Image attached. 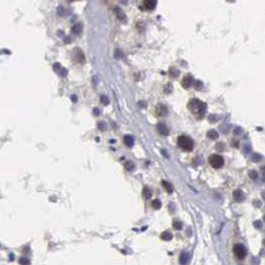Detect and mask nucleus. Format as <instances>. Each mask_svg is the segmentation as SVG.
Segmentation results:
<instances>
[{"label":"nucleus","instance_id":"obj_18","mask_svg":"<svg viewBox=\"0 0 265 265\" xmlns=\"http://www.w3.org/2000/svg\"><path fill=\"white\" fill-rule=\"evenodd\" d=\"M173 225V228H174V229L178 230V229H181L182 224H181V222H179V221H174Z\"/></svg>","mask_w":265,"mask_h":265},{"label":"nucleus","instance_id":"obj_3","mask_svg":"<svg viewBox=\"0 0 265 265\" xmlns=\"http://www.w3.org/2000/svg\"><path fill=\"white\" fill-rule=\"evenodd\" d=\"M208 162L210 166L214 169H220L224 165V160L219 154H212L208 158Z\"/></svg>","mask_w":265,"mask_h":265},{"label":"nucleus","instance_id":"obj_21","mask_svg":"<svg viewBox=\"0 0 265 265\" xmlns=\"http://www.w3.org/2000/svg\"><path fill=\"white\" fill-rule=\"evenodd\" d=\"M253 158V161H256V160H260V156H258L257 154H253V158Z\"/></svg>","mask_w":265,"mask_h":265},{"label":"nucleus","instance_id":"obj_16","mask_svg":"<svg viewBox=\"0 0 265 265\" xmlns=\"http://www.w3.org/2000/svg\"><path fill=\"white\" fill-rule=\"evenodd\" d=\"M179 261H181V264H185L187 262V254L185 252H182L181 254V258H179Z\"/></svg>","mask_w":265,"mask_h":265},{"label":"nucleus","instance_id":"obj_7","mask_svg":"<svg viewBox=\"0 0 265 265\" xmlns=\"http://www.w3.org/2000/svg\"><path fill=\"white\" fill-rule=\"evenodd\" d=\"M233 198L234 201L236 202H241L242 201H244V198H245V197H244V193H242L240 189H236L233 191Z\"/></svg>","mask_w":265,"mask_h":265},{"label":"nucleus","instance_id":"obj_22","mask_svg":"<svg viewBox=\"0 0 265 265\" xmlns=\"http://www.w3.org/2000/svg\"><path fill=\"white\" fill-rule=\"evenodd\" d=\"M254 225H255L256 228H260V227H261V222H260V221H256V222L254 223Z\"/></svg>","mask_w":265,"mask_h":265},{"label":"nucleus","instance_id":"obj_23","mask_svg":"<svg viewBox=\"0 0 265 265\" xmlns=\"http://www.w3.org/2000/svg\"><path fill=\"white\" fill-rule=\"evenodd\" d=\"M94 114H95V116H99V114H100V111H99V109H98V108H96V109H94Z\"/></svg>","mask_w":265,"mask_h":265},{"label":"nucleus","instance_id":"obj_13","mask_svg":"<svg viewBox=\"0 0 265 265\" xmlns=\"http://www.w3.org/2000/svg\"><path fill=\"white\" fill-rule=\"evenodd\" d=\"M134 168H136V166H134V164L131 161H128L125 164V169L127 170L128 172H133V170H134Z\"/></svg>","mask_w":265,"mask_h":265},{"label":"nucleus","instance_id":"obj_6","mask_svg":"<svg viewBox=\"0 0 265 265\" xmlns=\"http://www.w3.org/2000/svg\"><path fill=\"white\" fill-rule=\"evenodd\" d=\"M157 131L158 132V134H162V136H166L169 134V128L164 123H160L157 125Z\"/></svg>","mask_w":265,"mask_h":265},{"label":"nucleus","instance_id":"obj_19","mask_svg":"<svg viewBox=\"0 0 265 265\" xmlns=\"http://www.w3.org/2000/svg\"><path fill=\"white\" fill-rule=\"evenodd\" d=\"M101 103L103 104V105H108L110 102H109V99H108V97H106V96H101Z\"/></svg>","mask_w":265,"mask_h":265},{"label":"nucleus","instance_id":"obj_15","mask_svg":"<svg viewBox=\"0 0 265 265\" xmlns=\"http://www.w3.org/2000/svg\"><path fill=\"white\" fill-rule=\"evenodd\" d=\"M152 207L154 209H160L162 207V202L160 199H154L152 201Z\"/></svg>","mask_w":265,"mask_h":265},{"label":"nucleus","instance_id":"obj_1","mask_svg":"<svg viewBox=\"0 0 265 265\" xmlns=\"http://www.w3.org/2000/svg\"><path fill=\"white\" fill-rule=\"evenodd\" d=\"M187 107H189V111L193 114L194 116H197L198 119H201V118H203L205 115L206 113V104L203 103V102L199 101L197 99H193L189 101V105H187Z\"/></svg>","mask_w":265,"mask_h":265},{"label":"nucleus","instance_id":"obj_8","mask_svg":"<svg viewBox=\"0 0 265 265\" xmlns=\"http://www.w3.org/2000/svg\"><path fill=\"white\" fill-rule=\"evenodd\" d=\"M193 84V77H191V76H186V77L183 78V80H182V87L185 89L189 88Z\"/></svg>","mask_w":265,"mask_h":265},{"label":"nucleus","instance_id":"obj_4","mask_svg":"<svg viewBox=\"0 0 265 265\" xmlns=\"http://www.w3.org/2000/svg\"><path fill=\"white\" fill-rule=\"evenodd\" d=\"M233 253L236 256V258L238 259H244L247 254L246 248L244 247L242 244H235L233 246Z\"/></svg>","mask_w":265,"mask_h":265},{"label":"nucleus","instance_id":"obj_2","mask_svg":"<svg viewBox=\"0 0 265 265\" xmlns=\"http://www.w3.org/2000/svg\"><path fill=\"white\" fill-rule=\"evenodd\" d=\"M177 146L183 150L190 152L193 149V141L189 137L181 136L177 138Z\"/></svg>","mask_w":265,"mask_h":265},{"label":"nucleus","instance_id":"obj_9","mask_svg":"<svg viewBox=\"0 0 265 265\" xmlns=\"http://www.w3.org/2000/svg\"><path fill=\"white\" fill-rule=\"evenodd\" d=\"M124 142L125 145L129 146V148H132V146L134 145V140L132 136H125L124 138Z\"/></svg>","mask_w":265,"mask_h":265},{"label":"nucleus","instance_id":"obj_20","mask_svg":"<svg viewBox=\"0 0 265 265\" xmlns=\"http://www.w3.org/2000/svg\"><path fill=\"white\" fill-rule=\"evenodd\" d=\"M249 176H250V177H251V178L256 179V178H257V177H258V174H257V173L255 172V170H250Z\"/></svg>","mask_w":265,"mask_h":265},{"label":"nucleus","instance_id":"obj_5","mask_svg":"<svg viewBox=\"0 0 265 265\" xmlns=\"http://www.w3.org/2000/svg\"><path fill=\"white\" fill-rule=\"evenodd\" d=\"M156 114L158 117H166V116H168L169 110H168V108H166L165 105L158 104L157 106V108H156Z\"/></svg>","mask_w":265,"mask_h":265},{"label":"nucleus","instance_id":"obj_14","mask_svg":"<svg viewBox=\"0 0 265 265\" xmlns=\"http://www.w3.org/2000/svg\"><path fill=\"white\" fill-rule=\"evenodd\" d=\"M162 238L164 240H166V241H169V240H170L173 238V234L170 233V232H169V231H165V232H162Z\"/></svg>","mask_w":265,"mask_h":265},{"label":"nucleus","instance_id":"obj_11","mask_svg":"<svg viewBox=\"0 0 265 265\" xmlns=\"http://www.w3.org/2000/svg\"><path fill=\"white\" fill-rule=\"evenodd\" d=\"M162 185L165 187V189L168 191L169 193H172L173 191V185H170V182H168V181H162Z\"/></svg>","mask_w":265,"mask_h":265},{"label":"nucleus","instance_id":"obj_12","mask_svg":"<svg viewBox=\"0 0 265 265\" xmlns=\"http://www.w3.org/2000/svg\"><path fill=\"white\" fill-rule=\"evenodd\" d=\"M206 136L208 138H211V140H216V138H218V133L214 131V130H210V131L207 132Z\"/></svg>","mask_w":265,"mask_h":265},{"label":"nucleus","instance_id":"obj_10","mask_svg":"<svg viewBox=\"0 0 265 265\" xmlns=\"http://www.w3.org/2000/svg\"><path fill=\"white\" fill-rule=\"evenodd\" d=\"M152 194H153V191L150 190V187L145 186L144 189H142V195H144V197L146 199H149V198L152 197Z\"/></svg>","mask_w":265,"mask_h":265},{"label":"nucleus","instance_id":"obj_17","mask_svg":"<svg viewBox=\"0 0 265 265\" xmlns=\"http://www.w3.org/2000/svg\"><path fill=\"white\" fill-rule=\"evenodd\" d=\"M98 128H99L102 132H104L106 131V129H107V125H106L105 122H99V123H98Z\"/></svg>","mask_w":265,"mask_h":265}]
</instances>
